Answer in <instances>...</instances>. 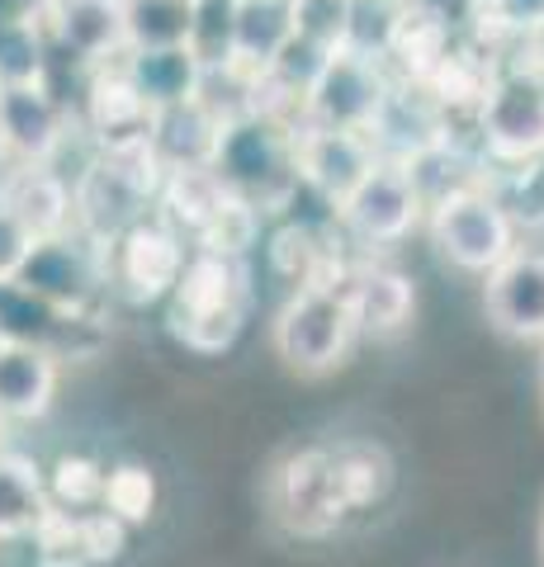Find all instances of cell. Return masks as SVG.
<instances>
[{"mask_svg": "<svg viewBox=\"0 0 544 567\" xmlns=\"http://www.w3.org/2000/svg\"><path fill=\"white\" fill-rule=\"evenodd\" d=\"M218 133L223 118L208 110L204 100L175 104V110L156 114V133H152V152L166 171H195V166H214L218 152Z\"/></svg>", "mask_w": 544, "mask_h": 567, "instance_id": "7402d4cb", "label": "cell"}, {"mask_svg": "<svg viewBox=\"0 0 544 567\" xmlns=\"http://www.w3.org/2000/svg\"><path fill=\"white\" fill-rule=\"evenodd\" d=\"M52 0H0V29H20V24H48Z\"/></svg>", "mask_w": 544, "mask_h": 567, "instance_id": "1f68e13d", "label": "cell"}, {"mask_svg": "<svg viewBox=\"0 0 544 567\" xmlns=\"http://www.w3.org/2000/svg\"><path fill=\"white\" fill-rule=\"evenodd\" d=\"M48 33L85 66H114L129 52V0H52Z\"/></svg>", "mask_w": 544, "mask_h": 567, "instance_id": "9a60e30c", "label": "cell"}, {"mask_svg": "<svg viewBox=\"0 0 544 567\" xmlns=\"http://www.w3.org/2000/svg\"><path fill=\"white\" fill-rule=\"evenodd\" d=\"M540 554H544V525H540Z\"/></svg>", "mask_w": 544, "mask_h": 567, "instance_id": "836d02e7", "label": "cell"}, {"mask_svg": "<svg viewBox=\"0 0 544 567\" xmlns=\"http://www.w3.org/2000/svg\"><path fill=\"white\" fill-rule=\"evenodd\" d=\"M104 483H110V468H100L95 458L66 454L48 473V496H52L58 511H100L104 506Z\"/></svg>", "mask_w": 544, "mask_h": 567, "instance_id": "484cf974", "label": "cell"}, {"mask_svg": "<svg viewBox=\"0 0 544 567\" xmlns=\"http://www.w3.org/2000/svg\"><path fill=\"white\" fill-rule=\"evenodd\" d=\"M294 0H237L233 10V62L266 71L294 39Z\"/></svg>", "mask_w": 544, "mask_h": 567, "instance_id": "cb8c5ba5", "label": "cell"}, {"mask_svg": "<svg viewBox=\"0 0 544 567\" xmlns=\"http://www.w3.org/2000/svg\"><path fill=\"white\" fill-rule=\"evenodd\" d=\"M393 85L383 76L379 58H365L356 48L331 52L327 71L312 85V95L304 100V118L308 123H327V128H356L370 133L379 110L389 104Z\"/></svg>", "mask_w": 544, "mask_h": 567, "instance_id": "52a82bcc", "label": "cell"}, {"mask_svg": "<svg viewBox=\"0 0 544 567\" xmlns=\"http://www.w3.org/2000/svg\"><path fill=\"white\" fill-rule=\"evenodd\" d=\"M487 20L516 33H540L544 29V0H487Z\"/></svg>", "mask_w": 544, "mask_h": 567, "instance_id": "4dcf8cb0", "label": "cell"}, {"mask_svg": "<svg viewBox=\"0 0 544 567\" xmlns=\"http://www.w3.org/2000/svg\"><path fill=\"white\" fill-rule=\"evenodd\" d=\"M156 114L143 91L124 76V66H95L81 95V123L100 152H147L156 133Z\"/></svg>", "mask_w": 544, "mask_h": 567, "instance_id": "8fae6325", "label": "cell"}, {"mask_svg": "<svg viewBox=\"0 0 544 567\" xmlns=\"http://www.w3.org/2000/svg\"><path fill=\"white\" fill-rule=\"evenodd\" d=\"M195 39V0H129V52L185 48Z\"/></svg>", "mask_w": 544, "mask_h": 567, "instance_id": "d4e9b609", "label": "cell"}, {"mask_svg": "<svg viewBox=\"0 0 544 567\" xmlns=\"http://www.w3.org/2000/svg\"><path fill=\"white\" fill-rule=\"evenodd\" d=\"M0 104H6L10 162L52 166V156L66 147V133H72V110H66V104L52 95L43 81L0 85Z\"/></svg>", "mask_w": 544, "mask_h": 567, "instance_id": "5bb4252c", "label": "cell"}, {"mask_svg": "<svg viewBox=\"0 0 544 567\" xmlns=\"http://www.w3.org/2000/svg\"><path fill=\"white\" fill-rule=\"evenodd\" d=\"M233 10L237 0H195V39H189V48L199 52L204 66L233 62Z\"/></svg>", "mask_w": 544, "mask_h": 567, "instance_id": "83f0119b", "label": "cell"}, {"mask_svg": "<svg viewBox=\"0 0 544 567\" xmlns=\"http://www.w3.org/2000/svg\"><path fill=\"white\" fill-rule=\"evenodd\" d=\"M350 20H356V0H294V29L331 52L350 43Z\"/></svg>", "mask_w": 544, "mask_h": 567, "instance_id": "4316f807", "label": "cell"}, {"mask_svg": "<svg viewBox=\"0 0 544 567\" xmlns=\"http://www.w3.org/2000/svg\"><path fill=\"white\" fill-rule=\"evenodd\" d=\"M0 194L14 204V213L33 227V237H62L76 223V189L62 171L52 166H24L14 162V171L0 175Z\"/></svg>", "mask_w": 544, "mask_h": 567, "instance_id": "ac0fdd59", "label": "cell"}, {"mask_svg": "<svg viewBox=\"0 0 544 567\" xmlns=\"http://www.w3.org/2000/svg\"><path fill=\"white\" fill-rule=\"evenodd\" d=\"M189 265V246L185 233L171 227L162 213L133 223L129 233H119L114 241H104V275L110 289H119L133 303H166L175 293Z\"/></svg>", "mask_w": 544, "mask_h": 567, "instance_id": "5b68a950", "label": "cell"}, {"mask_svg": "<svg viewBox=\"0 0 544 567\" xmlns=\"http://www.w3.org/2000/svg\"><path fill=\"white\" fill-rule=\"evenodd\" d=\"M356 336L360 327L341 279H318L294 289L289 303L275 317V354L294 374H327V369H337Z\"/></svg>", "mask_w": 544, "mask_h": 567, "instance_id": "277c9868", "label": "cell"}, {"mask_svg": "<svg viewBox=\"0 0 544 567\" xmlns=\"http://www.w3.org/2000/svg\"><path fill=\"white\" fill-rule=\"evenodd\" d=\"M152 502H156V483L147 468L124 464V468H110V483H104V511L119 516L124 525H137L152 516Z\"/></svg>", "mask_w": 544, "mask_h": 567, "instance_id": "f1b7e54d", "label": "cell"}, {"mask_svg": "<svg viewBox=\"0 0 544 567\" xmlns=\"http://www.w3.org/2000/svg\"><path fill=\"white\" fill-rule=\"evenodd\" d=\"M294 156H298V181L327 194L331 204H346L383 162L370 133L327 128V123H308V118L294 123Z\"/></svg>", "mask_w": 544, "mask_h": 567, "instance_id": "9c48e42d", "label": "cell"}, {"mask_svg": "<svg viewBox=\"0 0 544 567\" xmlns=\"http://www.w3.org/2000/svg\"><path fill=\"white\" fill-rule=\"evenodd\" d=\"M124 76L143 91L152 110H175V104L199 100L204 91V62L195 48H143V52H124Z\"/></svg>", "mask_w": 544, "mask_h": 567, "instance_id": "ffe728a7", "label": "cell"}, {"mask_svg": "<svg viewBox=\"0 0 544 567\" xmlns=\"http://www.w3.org/2000/svg\"><path fill=\"white\" fill-rule=\"evenodd\" d=\"M214 175L242 194L260 213L285 208L289 194L298 189V156H294V123L266 110H247L223 118Z\"/></svg>", "mask_w": 544, "mask_h": 567, "instance_id": "6da1fadb", "label": "cell"}, {"mask_svg": "<svg viewBox=\"0 0 544 567\" xmlns=\"http://www.w3.org/2000/svg\"><path fill=\"white\" fill-rule=\"evenodd\" d=\"M479 123L493 156L525 162L544 152V76L540 71H506L479 104Z\"/></svg>", "mask_w": 544, "mask_h": 567, "instance_id": "7c38bea8", "label": "cell"}, {"mask_svg": "<svg viewBox=\"0 0 544 567\" xmlns=\"http://www.w3.org/2000/svg\"><path fill=\"white\" fill-rule=\"evenodd\" d=\"M0 425H6V416H0Z\"/></svg>", "mask_w": 544, "mask_h": 567, "instance_id": "8d00e7d4", "label": "cell"}, {"mask_svg": "<svg viewBox=\"0 0 544 567\" xmlns=\"http://www.w3.org/2000/svg\"><path fill=\"white\" fill-rule=\"evenodd\" d=\"M346 284V298H350V312H356V327L360 336H393L408 327V317L417 308V293H412V279L398 275L393 265H360V270L341 275Z\"/></svg>", "mask_w": 544, "mask_h": 567, "instance_id": "d6986e66", "label": "cell"}, {"mask_svg": "<svg viewBox=\"0 0 544 567\" xmlns=\"http://www.w3.org/2000/svg\"><path fill=\"white\" fill-rule=\"evenodd\" d=\"M389 6H408V0H389Z\"/></svg>", "mask_w": 544, "mask_h": 567, "instance_id": "e575fe53", "label": "cell"}, {"mask_svg": "<svg viewBox=\"0 0 544 567\" xmlns=\"http://www.w3.org/2000/svg\"><path fill=\"white\" fill-rule=\"evenodd\" d=\"M421 204L427 194H421L417 175L402 162H379L370 181L341 204V227L365 246H393L417 227Z\"/></svg>", "mask_w": 544, "mask_h": 567, "instance_id": "30bf717a", "label": "cell"}, {"mask_svg": "<svg viewBox=\"0 0 544 567\" xmlns=\"http://www.w3.org/2000/svg\"><path fill=\"white\" fill-rule=\"evenodd\" d=\"M58 398V354L43 346H10L0 350V416L6 421H39Z\"/></svg>", "mask_w": 544, "mask_h": 567, "instance_id": "44dd1931", "label": "cell"}, {"mask_svg": "<svg viewBox=\"0 0 544 567\" xmlns=\"http://www.w3.org/2000/svg\"><path fill=\"white\" fill-rule=\"evenodd\" d=\"M247 270L242 256H223V251H189V265L175 293L166 298L171 308V331L175 341H185L199 354H218L242 336L247 322Z\"/></svg>", "mask_w": 544, "mask_h": 567, "instance_id": "7a4b0ae2", "label": "cell"}, {"mask_svg": "<svg viewBox=\"0 0 544 567\" xmlns=\"http://www.w3.org/2000/svg\"><path fill=\"white\" fill-rule=\"evenodd\" d=\"M275 502H279V516L294 529H304V535H318V529L337 525L346 511H356L346 496L337 454H322V450L289 458L285 473H279Z\"/></svg>", "mask_w": 544, "mask_h": 567, "instance_id": "4fadbf2b", "label": "cell"}, {"mask_svg": "<svg viewBox=\"0 0 544 567\" xmlns=\"http://www.w3.org/2000/svg\"><path fill=\"white\" fill-rule=\"evenodd\" d=\"M431 237L441 246L450 265H460L469 275H493L497 265L516 251L512 218L497 199H487L483 189H454L431 204Z\"/></svg>", "mask_w": 544, "mask_h": 567, "instance_id": "8992f818", "label": "cell"}, {"mask_svg": "<svg viewBox=\"0 0 544 567\" xmlns=\"http://www.w3.org/2000/svg\"><path fill=\"white\" fill-rule=\"evenodd\" d=\"M14 279L29 284L33 293H43L48 303H58L66 312H95L100 289H110V275H104V246L91 241L85 233L43 237Z\"/></svg>", "mask_w": 544, "mask_h": 567, "instance_id": "ba28073f", "label": "cell"}, {"mask_svg": "<svg viewBox=\"0 0 544 567\" xmlns=\"http://www.w3.org/2000/svg\"><path fill=\"white\" fill-rule=\"evenodd\" d=\"M33 246H39V237H33V227L14 213V204L0 194V279H14L24 270V260L33 256Z\"/></svg>", "mask_w": 544, "mask_h": 567, "instance_id": "f546056e", "label": "cell"}, {"mask_svg": "<svg viewBox=\"0 0 544 567\" xmlns=\"http://www.w3.org/2000/svg\"><path fill=\"white\" fill-rule=\"evenodd\" d=\"M129 539V525L110 511H58L33 535V563L39 567H100L119 558Z\"/></svg>", "mask_w": 544, "mask_h": 567, "instance_id": "2e32d148", "label": "cell"}, {"mask_svg": "<svg viewBox=\"0 0 544 567\" xmlns=\"http://www.w3.org/2000/svg\"><path fill=\"white\" fill-rule=\"evenodd\" d=\"M166 166L156 162V152H100L91 156L72 189H76V233L91 241H114L129 233L133 223L152 218L156 194H162Z\"/></svg>", "mask_w": 544, "mask_h": 567, "instance_id": "3957f363", "label": "cell"}, {"mask_svg": "<svg viewBox=\"0 0 544 567\" xmlns=\"http://www.w3.org/2000/svg\"><path fill=\"white\" fill-rule=\"evenodd\" d=\"M487 322L512 341H544V251H512L483 284Z\"/></svg>", "mask_w": 544, "mask_h": 567, "instance_id": "e0dca14e", "label": "cell"}, {"mask_svg": "<svg viewBox=\"0 0 544 567\" xmlns=\"http://www.w3.org/2000/svg\"><path fill=\"white\" fill-rule=\"evenodd\" d=\"M0 162H10V147H6V104H0Z\"/></svg>", "mask_w": 544, "mask_h": 567, "instance_id": "d6a6232c", "label": "cell"}, {"mask_svg": "<svg viewBox=\"0 0 544 567\" xmlns=\"http://www.w3.org/2000/svg\"><path fill=\"white\" fill-rule=\"evenodd\" d=\"M0 350H6V341H0Z\"/></svg>", "mask_w": 544, "mask_h": 567, "instance_id": "d590c367", "label": "cell"}, {"mask_svg": "<svg viewBox=\"0 0 544 567\" xmlns=\"http://www.w3.org/2000/svg\"><path fill=\"white\" fill-rule=\"evenodd\" d=\"M52 516L48 473L24 454L0 450V539H33Z\"/></svg>", "mask_w": 544, "mask_h": 567, "instance_id": "603a6c76", "label": "cell"}]
</instances>
